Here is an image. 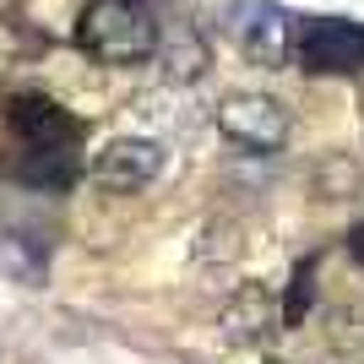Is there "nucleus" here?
<instances>
[{"label": "nucleus", "mask_w": 364, "mask_h": 364, "mask_svg": "<svg viewBox=\"0 0 364 364\" xmlns=\"http://www.w3.org/2000/svg\"><path fill=\"white\" fill-rule=\"evenodd\" d=\"M76 44L98 65H141L158 55L164 33L147 16V6H136V0H92L82 11V22H76Z\"/></svg>", "instance_id": "obj_1"}, {"label": "nucleus", "mask_w": 364, "mask_h": 364, "mask_svg": "<svg viewBox=\"0 0 364 364\" xmlns=\"http://www.w3.org/2000/svg\"><path fill=\"white\" fill-rule=\"evenodd\" d=\"M218 131L245 152H277L289 141V109L272 92H228L218 104Z\"/></svg>", "instance_id": "obj_2"}, {"label": "nucleus", "mask_w": 364, "mask_h": 364, "mask_svg": "<svg viewBox=\"0 0 364 364\" xmlns=\"http://www.w3.org/2000/svg\"><path fill=\"white\" fill-rule=\"evenodd\" d=\"M158 174H164V141L152 136H114L87 168V180L109 196H136Z\"/></svg>", "instance_id": "obj_3"}, {"label": "nucleus", "mask_w": 364, "mask_h": 364, "mask_svg": "<svg viewBox=\"0 0 364 364\" xmlns=\"http://www.w3.org/2000/svg\"><path fill=\"white\" fill-rule=\"evenodd\" d=\"M272 326H283V304L261 289V283H240V289L223 299V310H218V337L234 343V348H256V343H267Z\"/></svg>", "instance_id": "obj_4"}, {"label": "nucleus", "mask_w": 364, "mask_h": 364, "mask_svg": "<svg viewBox=\"0 0 364 364\" xmlns=\"http://www.w3.org/2000/svg\"><path fill=\"white\" fill-rule=\"evenodd\" d=\"M299 60H304V71H316V76H348L364 65V33L353 22H337V16L310 22L299 38Z\"/></svg>", "instance_id": "obj_5"}, {"label": "nucleus", "mask_w": 364, "mask_h": 364, "mask_svg": "<svg viewBox=\"0 0 364 364\" xmlns=\"http://www.w3.org/2000/svg\"><path fill=\"white\" fill-rule=\"evenodd\" d=\"M6 125L16 131L22 147H76V131H82L44 92H16L11 104H6Z\"/></svg>", "instance_id": "obj_6"}, {"label": "nucleus", "mask_w": 364, "mask_h": 364, "mask_svg": "<svg viewBox=\"0 0 364 364\" xmlns=\"http://www.w3.org/2000/svg\"><path fill=\"white\" fill-rule=\"evenodd\" d=\"M136 120L152 131V141L158 136H191L201 125V109H196V98H191V87L164 82V87H152V92L136 98Z\"/></svg>", "instance_id": "obj_7"}, {"label": "nucleus", "mask_w": 364, "mask_h": 364, "mask_svg": "<svg viewBox=\"0 0 364 364\" xmlns=\"http://www.w3.org/2000/svg\"><path fill=\"white\" fill-rule=\"evenodd\" d=\"M310 196L316 201H359L364 196V164L353 152H321L310 164Z\"/></svg>", "instance_id": "obj_8"}, {"label": "nucleus", "mask_w": 364, "mask_h": 364, "mask_svg": "<svg viewBox=\"0 0 364 364\" xmlns=\"http://www.w3.org/2000/svg\"><path fill=\"white\" fill-rule=\"evenodd\" d=\"M245 250H250V228L240 218H213L196 240V267L201 272H228L245 261Z\"/></svg>", "instance_id": "obj_9"}, {"label": "nucleus", "mask_w": 364, "mask_h": 364, "mask_svg": "<svg viewBox=\"0 0 364 364\" xmlns=\"http://www.w3.org/2000/svg\"><path fill=\"white\" fill-rule=\"evenodd\" d=\"M240 44H245V55H250L261 71H277V65L289 60V49H294V33H289V22H283L277 11L261 6L256 22H240Z\"/></svg>", "instance_id": "obj_10"}, {"label": "nucleus", "mask_w": 364, "mask_h": 364, "mask_svg": "<svg viewBox=\"0 0 364 364\" xmlns=\"http://www.w3.org/2000/svg\"><path fill=\"white\" fill-rule=\"evenodd\" d=\"M152 60L164 65V82H174V87H191V82L207 71V60H213V55H207V44H201V33L185 28V33H174V38H164Z\"/></svg>", "instance_id": "obj_11"}, {"label": "nucleus", "mask_w": 364, "mask_h": 364, "mask_svg": "<svg viewBox=\"0 0 364 364\" xmlns=\"http://www.w3.org/2000/svg\"><path fill=\"white\" fill-rule=\"evenodd\" d=\"M28 185H49V191H60L71 185L76 174V147H22V168H16Z\"/></svg>", "instance_id": "obj_12"}, {"label": "nucleus", "mask_w": 364, "mask_h": 364, "mask_svg": "<svg viewBox=\"0 0 364 364\" xmlns=\"http://www.w3.org/2000/svg\"><path fill=\"white\" fill-rule=\"evenodd\" d=\"M310 299H316V261L304 256L299 267H294V277H289V299H283V326H304L310 321Z\"/></svg>", "instance_id": "obj_13"}, {"label": "nucleus", "mask_w": 364, "mask_h": 364, "mask_svg": "<svg viewBox=\"0 0 364 364\" xmlns=\"http://www.w3.org/2000/svg\"><path fill=\"white\" fill-rule=\"evenodd\" d=\"M326 343H332L337 353H353L364 343V310H353V304H337L332 316H326Z\"/></svg>", "instance_id": "obj_14"}, {"label": "nucleus", "mask_w": 364, "mask_h": 364, "mask_svg": "<svg viewBox=\"0 0 364 364\" xmlns=\"http://www.w3.org/2000/svg\"><path fill=\"white\" fill-rule=\"evenodd\" d=\"M348 250H353V256H364V228H353V234H348Z\"/></svg>", "instance_id": "obj_15"}, {"label": "nucleus", "mask_w": 364, "mask_h": 364, "mask_svg": "<svg viewBox=\"0 0 364 364\" xmlns=\"http://www.w3.org/2000/svg\"><path fill=\"white\" fill-rule=\"evenodd\" d=\"M6 60H11V44H6V28H0V71H6Z\"/></svg>", "instance_id": "obj_16"}]
</instances>
